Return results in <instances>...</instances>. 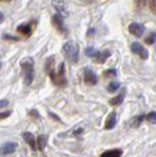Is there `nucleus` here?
Instances as JSON below:
<instances>
[{
	"instance_id": "obj_1",
	"label": "nucleus",
	"mask_w": 156,
	"mask_h": 157,
	"mask_svg": "<svg viewBox=\"0 0 156 157\" xmlns=\"http://www.w3.org/2000/svg\"><path fill=\"white\" fill-rule=\"evenodd\" d=\"M48 74H49V78H51V80H52L53 83L55 86L65 87L67 85V78H66L65 75V63L64 62L60 63L58 69H55L54 67L51 68L48 71Z\"/></svg>"
},
{
	"instance_id": "obj_2",
	"label": "nucleus",
	"mask_w": 156,
	"mask_h": 157,
	"mask_svg": "<svg viewBox=\"0 0 156 157\" xmlns=\"http://www.w3.org/2000/svg\"><path fill=\"white\" fill-rule=\"evenodd\" d=\"M62 52L65 54L66 59L71 63H76L79 60V54H80V47L75 41H68L66 42L62 47Z\"/></svg>"
},
{
	"instance_id": "obj_3",
	"label": "nucleus",
	"mask_w": 156,
	"mask_h": 157,
	"mask_svg": "<svg viewBox=\"0 0 156 157\" xmlns=\"http://www.w3.org/2000/svg\"><path fill=\"white\" fill-rule=\"evenodd\" d=\"M22 75H24V82L25 85H32L33 78H34V61L32 58H26L20 62Z\"/></svg>"
},
{
	"instance_id": "obj_4",
	"label": "nucleus",
	"mask_w": 156,
	"mask_h": 157,
	"mask_svg": "<svg viewBox=\"0 0 156 157\" xmlns=\"http://www.w3.org/2000/svg\"><path fill=\"white\" fill-rule=\"evenodd\" d=\"M130 51L134 53V54L138 55V56L143 60H146L147 58H148V51H147V49H146L141 44H138V42H134V44H131V46H130Z\"/></svg>"
},
{
	"instance_id": "obj_5",
	"label": "nucleus",
	"mask_w": 156,
	"mask_h": 157,
	"mask_svg": "<svg viewBox=\"0 0 156 157\" xmlns=\"http://www.w3.org/2000/svg\"><path fill=\"white\" fill-rule=\"evenodd\" d=\"M84 80H85V82L87 85L94 86L98 83V76L89 68H86L85 71H84Z\"/></svg>"
},
{
	"instance_id": "obj_6",
	"label": "nucleus",
	"mask_w": 156,
	"mask_h": 157,
	"mask_svg": "<svg viewBox=\"0 0 156 157\" xmlns=\"http://www.w3.org/2000/svg\"><path fill=\"white\" fill-rule=\"evenodd\" d=\"M52 22H53V25H54V27L58 29L59 32L64 33V34L67 33V29H66L65 24H64V19H62V17H61L60 14L57 13L55 15H53Z\"/></svg>"
},
{
	"instance_id": "obj_7",
	"label": "nucleus",
	"mask_w": 156,
	"mask_h": 157,
	"mask_svg": "<svg viewBox=\"0 0 156 157\" xmlns=\"http://www.w3.org/2000/svg\"><path fill=\"white\" fill-rule=\"evenodd\" d=\"M18 148V144L14 143V142H7V143L2 144L1 148H0V154L2 156H7V155H11L13 154L14 151L17 150Z\"/></svg>"
},
{
	"instance_id": "obj_8",
	"label": "nucleus",
	"mask_w": 156,
	"mask_h": 157,
	"mask_svg": "<svg viewBox=\"0 0 156 157\" xmlns=\"http://www.w3.org/2000/svg\"><path fill=\"white\" fill-rule=\"evenodd\" d=\"M129 32L134 36L140 38V36H142L143 33H144V26L141 25V24H138V22H133V24L129 25Z\"/></svg>"
},
{
	"instance_id": "obj_9",
	"label": "nucleus",
	"mask_w": 156,
	"mask_h": 157,
	"mask_svg": "<svg viewBox=\"0 0 156 157\" xmlns=\"http://www.w3.org/2000/svg\"><path fill=\"white\" fill-rule=\"evenodd\" d=\"M22 137H24V140H25V142H26V143L32 148L33 150H37L35 138H34L32 132H24V134H22Z\"/></svg>"
},
{
	"instance_id": "obj_10",
	"label": "nucleus",
	"mask_w": 156,
	"mask_h": 157,
	"mask_svg": "<svg viewBox=\"0 0 156 157\" xmlns=\"http://www.w3.org/2000/svg\"><path fill=\"white\" fill-rule=\"evenodd\" d=\"M115 124H116V113H111L106 120V125L104 127H106V129L111 130L115 127Z\"/></svg>"
},
{
	"instance_id": "obj_11",
	"label": "nucleus",
	"mask_w": 156,
	"mask_h": 157,
	"mask_svg": "<svg viewBox=\"0 0 156 157\" xmlns=\"http://www.w3.org/2000/svg\"><path fill=\"white\" fill-rule=\"evenodd\" d=\"M53 5L54 7L58 10V14H60L61 17H64V15H67V11H66V7H65V4L62 2V1H60V0H54L53 1Z\"/></svg>"
},
{
	"instance_id": "obj_12",
	"label": "nucleus",
	"mask_w": 156,
	"mask_h": 157,
	"mask_svg": "<svg viewBox=\"0 0 156 157\" xmlns=\"http://www.w3.org/2000/svg\"><path fill=\"white\" fill-rule=\"evenodd\" d=\"M124 95H126V90H122V92L120 93V94H117L115 98H113L109 100V103L111 105H121L122 102H123V98H124Z\"/></svg>"
},
{
	"instance_id": "obj_13",
	"label": "nucleus",
	"mask_w": 156,
	"mask_h": 157,
	"mask_svg": "<svg viewBox=\"0 0 156 157\" xmlns=\"http://www.w3.org/2000/svg\"><path fill=\"white\" fill-rule=\"evenodd\" d=\"M35 144H37V149L38 150H44L47 144V136L46 135H40L38 138L35 140Z\"/></svg>"
},
{
	"instance_id": "obj_14",
	"label": "nucleus",
	"mask_w": 156,
	"mask_h": 157,
	"mask_svg": "<svg viewBox=\"0 0 156 157\" xmlns=\"http://www.w3.org/2000/svg\"><path fill=\"white\" fill-rule=\"evenodd\" d=\"M111 56V51H102V52H99L96 58H95V61H98L99 63H103L106 60Z\"/></svg>"
},
{
	"instance_id": "obj_15",
	"label": "nucleus",
	"mask_w": 156,
	"mask_h": 157,
	"mask_svg": "<svg viewBox=\"0 0 156 157\" xmlns=\"http://www.w3.org/2000/svg\"><path fill=\"white\" fill-rule=\"evenodd\" d=\"M122 156V150L121 149H111V150L104 151L100 157H121Z\"/></svg>"
},
{
	"instance_id": "obj_16",
	"label": "nucleus",
	"mask_w": 156,
	"mask_h": 157,
	"mask_svg": "<svg viewBox=\"0 0 156 157\" xmlns=\"http://www.w3.org/2000/svg\"><path fill=\"white\" fill-rule=\"evenodd\" d=\"M18 32H20L24 35H31L32 33V25L31 24H22L18 26Z\"/></svg>"
},
{
	"instance_id": "obj_17",
	"label": "nucleus",
	"mask_w": 156,
	"mask_h": 157,
	"mask_svg": "<svg viewBox=\"0 0 156 157\" xmlns=\"http://www.w3.org/2000/svg\"><path fill=\"white\" fill-rule=\"evenodd\" d=\"M144 118H146V116H144V115H136L135 117H133L129 121L130 127H133V128H136V127H138V125L141 124L143 121H144Z\"/></svg>"
},
{
	"instance_id": "obj_18",
	"label": "nucleus",
	"mask_w": 156,
	"mask_h": 157,
	"mask_svg": "<svg viewBox=\"0 0 156 157\" xmlns=\"http://www.w3.org/2000/svg\"><path fill=\"white\" fill-rule=\"evenodd\" d=\"M98 51L94 48V47H87L86 48V55L87 56H89V58H96V55H98Z\"/></svg>"
},
{
	"instance_id": "obj_19",
	"label": "nucleus",
	"mask_w": 156,
	"mask_h": 157,
	"mask_svg": "<svg viewBox=\"0 0 156 157\" xmlns=\"http://www.w3.org/2000/svg\"><path fill=\"white\" fill-rule=\"evenodd\" d=\"M144 41H146V44H148V45H153L156 41V33H150L149 35L144 39Z\"/></svg>"
},
{
	"instance_id": "obj_20",
	"label": "nucleus",
	"mask_w": 156,
	"mask_h": 157,
	"mask_svg": "<svg viewBox=\"0 0 156 157\" xmlns=\"http://www.w3.org/2000/svg\"><path fill=\"white\" fill-rule=\"evenodd\" d=\"M119 88H120V83L119 82H111V83L108 85V90L111 93L116 92V89H119Z\"/></svg>"
},
{
	"instance_id": "obj_21",
	"label": "nucleus",
	"mask_w": 156,
	"mask_h": 157,
	"mask_svg": "<svg viewBox=\"0 0 156 157\" xmlns=\"http://www.w3.org/2000/svg\"><path fill=\"white\" fill-rule=\"evenodd\" d=\"M146 120L149 121L151 123H156V111H151L149 113L147 116H146Z\"/></svg>"
},
{
	"instance_id": "obj_22",
	"label": "nucleus",
	"mask_w": 156,
	"mask_h": 157,
	"mask_svg": "<svg viewBox=\"0 0 156 157\" xmlns=\"http://www.w3.org/2000/svg\"><path fill=\"white\" fill-rule=\"evenodd\" d=\"M148 5H149V8L151 11V13L156 14V0H149L148 1Z\"/></svg>"
},
{
	"instance_id": "obj_23",
	"label": "nucleus",
	"mask_w": 156,
	"mask_h": 157,
	"mask_svg": "<svg viewBox=\"0 0 156 157\" xmlns=\"http://www.w3.org/2000/svg\"><path fill=\"white\" fill-rule=\"evenodd\" d=\"M104 76H107V78H113V76H116V71L115 69H108V71H106L103 73Z\"/></svg>"
},
{
	"instance_id": "obj_24",
	"label": "nucleus",
	"mask_w": 156,
	"mask_h": 157,
	"mask_svg": "<svg viewBox=\"0 0 156 157\" xmlns=\"http://www.w3.org/2000/svg\"><path fill=\"white\" fill-rule=\"evenodd\" d=\"M135 4L138 8H142L148 4V0H135Z\"/></svg>"
},
{
	"instance_id": "obj_25",
	"label": "nucleus",
	"mask_w": 156,
	"mask_h": 157,
	"mask_svg": "<svg viewBox=\"0 0 156 157\" xmlns=\"http://www.w3.org/2000/svg\"><path fill=\"white\" fill-rule=\"evenodd\" d=\"M4 39L5 40H14V41H18L19 38H15V36H11V35H8V34H5L4 35Z\"/></svg>"
},
{
	"instance_id": "obj_26",
	"label": "nucleus",
	"mask_w": 156,
	"mask_h": 157,
	"mask_svg": "<svg viewBox=\"0 0 156 157\" xmlns=\"http://www.w3.org/2000/svg\"><path fill=\"white\" fill-rule=\"evenodd\" d=\"M8 105V101L7 100H0V108H5Z\"/></svg>"
},
{
	"instance_id": "obj_27",
	"label": "nucleus",
	"mask_w": 156,
	"mask_h": 157,
	"mask_svg": "<svg viewBox=\"0 0 156 157\" xmlns=\"http://www.w3.org/2000/svg\"><path fill=\"white\" fill-rule=\"evenodd\" d=\"M11 115V111H5V113H0V118H6Z\"/></svg>"
},
{
	"instance_id": "obj_28",
	"label": "nucleus",
	"mask_w": 156,
	"mask_h": 157,
	"mask_svg": "<svg viewBox=\"0 0 156 157\" xmlns=\"http://www.w3.org/2000/svg\"><path fill=\"white\" fill-rule=\"evenodd\" d=\"M29 115H31V116H34V117H39V114H38L37 110H31L29 111Z\"/></svg>"
},
{
	"instance_id": "obj_29",
	"label": "nucleus",
	"mask_w": 156,
	"mask_h": 157,
	"mask_svg": "<svg viewBox=\"0 0 156 157\" xmlns=\"http://www.w3.org/2000/svg\"><path fill=\"white\" fill-rule=\"evenodd\" d=\"M82 131H84V129H81V128H80V129H76V130L73 132V135H74V136H78L80 134H82Z\"/></svg>"
},
{
	"instance_id": "obj_30",
	"label": "nucleus",
	"mask_w": 156,
	"mask_h": 157,
	"mask_svg": "<svg viewBox=\"0 0 156 157\" xmlns=\"http://www.w3.org/2000/svg\"><path fill=\"white\" fill-rule=\"evenodd\" d=\"M49 116H51V117H53L54 120H57V121H59V122L61 121V120H60V118H59L58 116L55 115V114H53V113H51V111H49Z\"/></svg>"
},
{
	"instance_id": "obj_31",
	"label": "nucleus",
	"mask_w": 156,
	"mask_h": 157,
	"mask_svg": "<svg viewBox=\"0 0 156 157\" xmlns=\"http://www.w3.org/2000/svg\"><path fill=\"white\" fill-rule=\"evenodd\" d=\"M2 21H4V14L0 12V24H1Z\"/></svg>"
},
{
	"instance_id": "obj_32",
	"label": "nucleus",
	"mask_w": 156,
	"mask_h": 157,
	"mask_svg": "<svg viewBox=\"0 0 156 157\" xmlns=\"http://www.w3.org/2000/svg\"><path fill=\"white\" fill-rule=\"evenodd\" d=\"M0 67H1V62H0Z\"/></svg>"
},
{
	"instance_id": "obj_33",
	"label": "nucleus",
	"mask_w": 156,
	"mask_h": 157,
	"mask_svg": "<svg viewBox=\"0 0 156 157\" xmlns=\"http://www.w3.org/2000/svg\"><path fill=\"white\" fill-rule=\"evenodd\" d=\"M0 1H2V0H0Z\"/></svg>"
}]
</instances>
